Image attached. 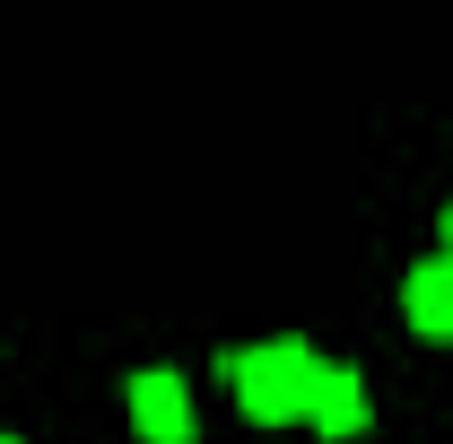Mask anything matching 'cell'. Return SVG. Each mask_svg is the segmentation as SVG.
Instances as JSON below:
<instances>
[{"label":"cell","instance_id":"cell-1","mask_svg":"<svg viewBox=\"0 0 453 444\" xmlns=\"http://www.w3.org/2000/svg\"><path fill=\"white\" fill-rule=\"evenodd\" d=\"M219 366H226L235 410H244L253 427H296L305 401H314V375H323V357H314L305 340H253V348L219 357Z\"/></svg>","mask_w":453,"mask_h":444},{"label":"cell","instance_id":"cell-2","mask_svg":"<svg viewBox=\"0 0 453 444\" xmlns=\"http://www.w3.org/2000/svg\"><path fill=\"white\" fill-rule=\"evenodd\" d=\"M131 427H140V444H192L201 436L192 427V392H183L174 366H140L131 375Z\"/></svg>","mask_w":453,"mask_h":444},{"label":"cell","instance_id":"cell-3","mask_svg":"<svg viewBox=\"0 0 453 444\" xmlns=\"http://www.w3.org/2000/svg\"><path fill=\"white\" fill-rule=\"evenodd\" d=\"M305 427H314L323 444L366 436V384H357L349 366H323V375H314V401H305Z\"/></svg>","mask_w":453,"mask_h":444},{"label":"cell","instance_id":"cell-4","mask_svg":"<svg viewBox=\"0 0 453 444\" xmlns=\"http://www.w3.org/2000/svg\"><path fill=\"white\" fill-rule=\"evenodd\" d=\"M401 314H410L418 340H453V262L445 253H427L418 271L401 279Z\"/></svg>","mask_w":453,"mask_h":444},{"label":"cell","instance_id":"cell-5","mask_svg":"<svg viewBox=\"0 0 453 444\" xmlns=\"http://www.w3.org/2000/svg\"><path fill=\"white\" fill-rule=\"evenodd\" d=\"M445 262H453V210H445Z\"/></svg>","mask_w":453,"mask_h":444},{"label":"cell","instance_id":"cell-6","mask_svg":"<svg viewBox=\"0 0 453 444\" xmlns=\"http://www.w3.org/2000/svg\"><path fill=\"white\" fill-rule=\"evenodd\" d=\"M0 444H18V436H0Z\"/></svg>","mask_w":453,"mask_h":444}]
</instances>
